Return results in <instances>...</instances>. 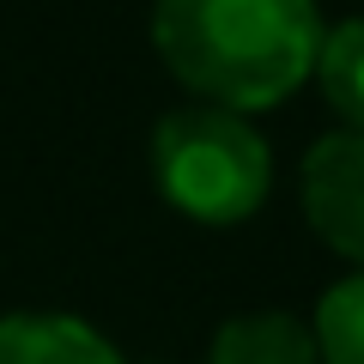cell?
Returning <instances> with one entry per match:
<instances>
[{
  "mask_svg": "<svg viewBox=\"0 0 364 364\" xmlns=\"http://www.w3.org/2000/svg\"><path fill=\"white\" fill-rule=\"evenodd\" d=\"M152 49L195 104L279 109L322 49L316 0H152Z\"/></svg>",
  "mask_w": 364,
  "mask_h": 364,
  "instance_id": "1",
  "label": "cell"
},
{
  "mask_svg": "<svg viewBox=\"0 0 364 364\" xmlns=\"http://www.w3.org/2000/svg\"><path fill=\"white\" fill-rule=\"evenodd\" d=\"M152 182L158 200L188 225L231 231L261 213L273 188V152L249 116L219 104H182L152 128Z\"/></svg>",
  "mask_w": 364,
  "mask_h": 364,
  "instance_id": "2",
  "label": "cell"
},
{
  "mask_svg": "<svg viewBox=\"0 0 364 364\" xmlns=\"http://www.w3.org/2000/svg\"><path fill=\"white\" fill-rule=\"evenodd\" d=\"M304 219L340 261L364 267V128H340L304 152Z\"/></svg>",
  "mask_w": 364,
  "mask_h": 364,
  "instance_id": "3",
  "label": "cell"
},
{
  "mask_svg": "<svg viewBox=\"0 0 364 364\" xmlns=\"http://www.w3.org/2000/svg\"><path fill=\"white\" fill-rule=\"evenodd\" d=\"M0 364H128V358L85 316L6 310L0 316Z\"/></svg>",
  "mask_w": 364,
  "mask_h": 364,
  "instance_id": "4",
  "label": "cell"
},
{
  "mask_svg": "<svg viewBox=\"0 0 364 364\" xmlns=\"http://www.w3.org/2000/svg\"><path fill=\"white\" fill-rule=\"evenodd\" d=\"M207 364H322V352H316L310 322H298L286 310H249L219 322Z\"/></svg>",
  "mask_w": 364,
  "mask_h": 364,
  "instance_id": "5",
  "label": "cell"
},
{
  "mask_svg": "<svg viewBox=\"0 0 364 364\" xmlns=\"http://www.w3.org/2000/svg\"><path fill=\"white\" fill-rule=\"evenodd\" d=\"M310 79L322 85L340 128H364V18H340L334 31H322Z\"/></svg>",
  "mask_w": 364,
  "mask_h": 364,
  "instance_id": "6",
  "label": "cell"
},
{
  "mask_svg": "<svg viewBox=\"0 0 364 364\" xmlns=\"http://www.w3.org/2000/svg\"><path fill=\"white\" fill-rule=\"evenodd\" d=\"M310 334L322 364H364V267H352L346 279H334L316 298Z\"/></svg>",
  "mask_w": 364,
  "mask_h": 364,
  "instance_id": "7",
  "label": "cell"
}]
</instances>
